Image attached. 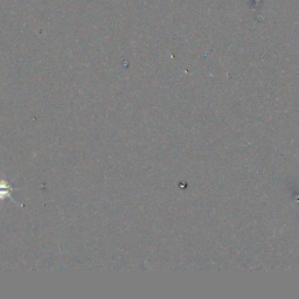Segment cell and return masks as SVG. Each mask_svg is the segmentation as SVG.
Listing matches in <instances>:
<instances>
[{
  "label": "cell",
  "mask_w": 299,
  "mask_h": 299,
  "mask_svg": "<svg viewBox=\"0 0 299 299\" xmlns=\"http://www.w3.org/2000/svg\"><path fill=\"white\" fill-rule=\"evenodd\" d=\"M13 187L6 183V181L0 180V200L5 198H11V193H12Z\"/></svg>",
  "instance_id": "1"
}]
</instances>
